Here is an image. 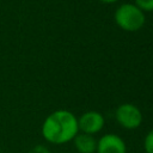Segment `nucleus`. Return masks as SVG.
Instances as JSON below:
<instances>
[{
	"label": "nucleus",
	"instance_id": "5",
	"mask_svg": "<svg viewBox=\"0 0 153 153\" xmlns=\"http://www.w3.org/2000/svg\"><path fill=\"white\" fill-rule=\"evenodd\" d=\"M96 153H127V145L121 136L108 133L97 140Z\"/></svg>",
	"mask_w": 153,
	"mask_h": 153
},
{
	"label": "nucleus",
	"instance_id": "1",
	"mask_svg": "<svg viewBox=\"0 0 153 153\" xmlns=\"http://www.w3.org/2000/svg\"><path fill=\"white\" fill-rule=\"evenodd\" d=\"M43 139L53 145H63L74 139L79 133L76 116L65 109L55 110L49 114L42 123Z\"/></svg>",
	"mask_w": 153,
	"mask_h": 153
},
{
	"label": "nucleus",
	"instance_id": "2",
	"mask_svg": "<svg viewBox=\"0 0 153 153\" xmlns=\"http://www.w3.org/2000/svg\"><path fill=\"white\" fill-rule=\"evenodd\" d=\"M114 19L120 29L128 32L139 31L146 22L145 12L131 2H126L118 6L115 11Z\"/></svg>",
	"mask_w": 153,
	"mask_h": 153
},
{
	"label": "nucleus",
	"instance_id": "7",
	"mask_svg": "<svg viewBox=\"0 0 153 153\" xmlns=\"http://www.w3.org/2000/svg\"><path fill=\"white\" fill-rule=\"evenodd\" d=\"M134 4L142 12H152L153 11V0H135Z\"/></svg>",
	"mask_w": 153,
	"mask_h": 153
},
{
	"label": "nucleus",
	"instance_id": "8",
	"mask_svg": "<svg viewBox=\"0 0 153 153\" xmlns=\"http://www.w3.org/2000/svg\"><path fill=\"white\" fill-rule=\"evenodd\" d=\"M143 148L146 153H153V129H151L143 140Z\"/></svg>",
	"mask_w": 153,
	"mask_h": 153
},
{
	"label": "nucleus",
	"instance_id": "11",
	"mask_svg": "<svg viewBox=\"0 0 153 153\" xmlns=\"http://www.w3.org/2000/svg\"><path fill=\"white\" fill-rule=\"evenodd\" d=\"M0 153H1V152H0Z\"/></svg>",
	"mask_w": 153,
	"mask_h": 153
},
{
	"label": "nucleus",
	"instance_id": "6",
	"mask_svg": "<svg viewBox=\"0 0 153 153\" xmlns=\"http://www.w3.org/2000/svg\"><path fill=\"white\" fill-rule=\"evenodd\" d=\"M75 149L79 153H96L97 149V140L93 135L78 133L72 140Z\"/></svg>",
	"mask_w": 153,
	"mask_h": 153
},
{
	"label": "nucleus",
	"instance_id": "9",
	"mask_svg": "<svg viewBox=\"0 0 153 153\" xmlns=\"http://www.w3.org/2000/svg\"><path fill=\"white\" fill-rule=\"evenodd\" d=\"M26 153H51L50 149L44 145H35Z\"/></svg>",
	"mask_w": 153,
	"mask_h": 153
},
{
	"label": "nucleus",
	"instance_id": "4",
	"mask_svg": "<svg viewBox=\"0 0 153 153\" xmlns=\"http://www.w3.org/2000/svg\"><path fill=\"white\" fill-rule=\"evenodd\" d=\"M105 124L104 116L99 111H86L78 118V128L80 133L94 135L99 133Z\"/></svg>",
	"mask_w": 153,
	"mask_h": 153
},
{
	"label": "nucleus",
	"instance_id": "10",
	"mask_svg": "<svg viewBox=\"0 0 153 153\" xmlns=\"http://www.w3.org/2000/svg\"><path fill=\"white\" fill-rule=\"evenodd\" d=\"M100 2H103V4H115V2H117L118 0H99Z\"/></svg>",
	"mask_w": 153,
	"mask_h": 153
},
{
	"label": "nucleus",
	"instance_id": "3",
	"mask_svg": "<svg viewBox=\"0 0 153 153\" xmlns=\"http://www.w3.org/2000/svg\"><path fill=\"white\" fill-rule=\"evenodd\" d=\"M115 118L122 128L128 130L139 128L143 121L141 110L131 103H123L118 105L115 111Z\"/></svg>",
	"mask_w": 153,
	"mask_h": 153
}]
</instances>
